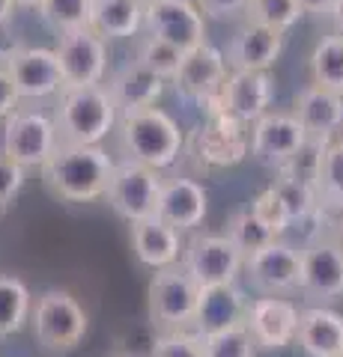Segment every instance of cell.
<instances>
[{
  "label": "cell",
  "mask_w": 343,
  "mask_h": 357,
  "mask_svg": "<svg viewBox=\"0 0 343 357\" xmlns=\"http://www.w3.org/2000/svg\"><path fill=\"white\" fill-rule=\"evenodd\" d=\"M311 81L343 96V36L331 33L316 42L311 54Z\"/></svg>",
  "instance_id": "28"
},
{
  "label": "cell",
  "mask_w": 343,
  "mask_h": 357,
  "mask_svg": "<svg viewBox=\"0 0 343 357\" xmlns=\"http://www.w3.org/2000/svg\"><path fill=\"white\" fill-rule=\"evenodd\" d=\"M57 60L66 86H93L105 81L108 72V42L90 30L63 33L57 42Z\"/></svg>",
  "instance_id": "14"
},
{
  "label": "cell",
  "mask_w": 343,
  "mask_h": 357,
  "mask_svg": "<svg viewBox=\"0 0 343 357\" xmlns=\"http://www.w3.org/2000/svg\"><path fill=\"white\" fill-rule=\"evenodd\" d=\"M108 89L119 107V116H123V114H135V110H143V107H156L159 98L164 96V77L143 69L135 60L110 77Z\"/></svg>",
  "instance_id": "25"
},
{
  "label": "cell",
  "mask_w": 343,
  "mask_h": 357,
  "mask_svg": "<svg viewBox=\"0 0 343 357\" xmlns=\"http://www.w3.org/2000/svg\"><path fill=\"white\" fill-rule=\"evenodd\" d=\"M191 149L197 167H206V170L233 167L251 155V126L227 114L206 116L203 126L194 131Z\"/></svg>",
  "instance_id": "9"
},
{
  "label": "cell",
  "mask_w": 343,
  "mask_h": 357,
  "mask_svg": "<svg viewBox=\"0 0 343 357\" xmlns=\"http://www.w3.org/2000/svg\"><path fill=\"white\" fill-rule=\"evenodd\" d=\"M331 24H335V30L340 33V36H343V0H337V3H335V9H331Z\"/></svg>",
  "instance_id": "43"
},
{
  "label": "cell",
  "mask_w": 343,
  "mask_h": 357,
  "mask_svg": "<svg viewBox=\"0 0 343 357\" xmlns=\"http://www.w3.org/2000/svg\"><path fill=\"white\" fill-rule=\"evenodd\" d=\"M93 3L96 0H45L39 6L42 21L63 33H75V30H90L93 24Z\"/></svg>",
  "instance_id": "29"
},
{
  "label": "cell",
  "mask_w": 343,
  "mask_h": 357,
  "mask_svg": "<svg viewBox=\"0 0 343 357\" xmlns=\"http://www.w3.org/2000/svg\"><path fill=\"white\" fill-rule=\"evenodd\" d=\"M275 77L269 72H230L221 86V114L254 126L272 110Z\"/></svg>",
  "instance_id": "17"
},
{
  "label": "cell",
  "mask_w": 343,
  "mask_h": 357,
  "mask_svg": "<svg viewBox=\"0 0 343 357\" xmlns=\"http://www.w3.org/2000/svg\"><path fill=\"white\" fill-rule=\"evenodd\" d=\"M272 185L278 188V194H281L284 206H286V211H290L293 220L307 215V211H314L316 206H323L316 185H311V182H302V178H290V176H281L278 173V178H275Z\"/></svg>",
  "instance_id": "36"
},
{
  "label": "cell",
  "mask_w": 343,
  "mask_h": 357,
  "mask_svg": "<svg viewBox=\"0 0 343 357\" xmlns=\"http://www.w3.org/2000/svg\"><path fill=\"white\" fill-rule=\"evenodd\" d=\"M182 268L200 289L224 286L236 283L239 274L245 271V253L227 238V232H197L182 250Z\"/></svg>",
  "instance_id": "7"
},
{
  "label": "cell",
  "mask_w": 343,
  "mask_h": 357,
  "mask_svg": "<svg viewBox=\"0 0 343 357\" xmlns=\"http://www.w3.org/2000/svg\"><path fill=\"white\" fill-rule=\"evenodd\" d=\"M298 316H302V310L286 295H260V298H251L245 312V328L251 331L257 349L284 351L295 342Z\"/></svg>",
  "instance_id": "12"
},
{
  "label": "cell",
  "mask_w": 343,
  "mask_h": 357,
  "mask_svg": "<svg viewBox=\"0 0 343 357\" xmlns=\"http://www.w3.org/2000/svg\"><path fill=\"white\" fill-rule=\"evenodd\" d=\"M206 18H233L248 9V0H194Z\"/></svg>",
  "instance_id": "40"
},
{
  "label": "cell",
  "mask_w": 343,
  "mask_h": 357,
  "mask_svg": "<svg viewBox=\"0 0 343 357\" xmlns=\"http://www.w3.org/2000/svg\"><path fill=\"white\" fill-rule=\"evenodd\" d=\"M293 114L311 137L335 140L343 131V96L335 93V89L307 84L302 93L295 96Z\"/></svg>",
  "instance_id": "23"
},
{
  "label": "cell",
  "mask_w": 343,
  "mask_h": 357,
  "mask_svg": "<svg viewBox=\"0 0 343 357\" xmlns=\"http://www.w3.org/2000/svg\"><path fill=\"white\" fill-rule=\"evenodd\" d=\"M298 292L316 304L343 298V244L319 238L302 248V283Z\"/></svg>",
  "instance_id": "16"
},
{
  "label": "cell",
  "mask_w": 343,
  "mask_h": 357,
  "mask_svg": "<svg viewBox=\"0 0 343 357\" xmlns=\"http://www.w3.org/2000/svg\"><path fill=\"white\" fill-rule=\"evenodd\" d=\"M18 107H21V96L13 84V75L6 72V66H0V119L13 116Z\"/></svg>",
  "instance_id": "41"
},
{
  "label": "cell",
  "mask_w": 343,
  "mask_h": 357,
  "mask_svg": "<svg viewBox=\"0 0 343 357\" xmlns=\"http://www.w3.org/2000/svg\"><path fill=\"white\" fill-rule=\"evenodd\" d=\"M197 298H200V286L182 268V262L161 268V271L152 274L147 289L149 321L159 331H180L194 325Z\"/></svg>",
  "instance_id": "6"
},
{
  "label": "cell",
  "mask_w": 343,
  "mask_h": 357,
  "mask_svg": "<svg viewBox=\"0 0 343 357\" xmlns=\"http://www.w3.org/2000/svg\"><path fill=\"white\" fill-rule=\"evenodd\" d=\"M245 277L260 295H290L302 283V248L286 238L245 256Z\"/></svg>",
  "instance_id": "11"
},
{
  "label": "cell",
  "mask_w": 343,
  "mask_h": 357,
  "mask_svg": "<svg viewBox=\"0 0 343 357\" xmlns=\"http://www.w3.org/2000/svg\"><path fill=\"white\" fill-rule=\"evenodd\" d=\"M206 357H257V342L245 325H233L203 337Z\"/></svg>",
  "instance_id": "34"
},
{
  "label": "cell",
  "mask_w": 343,
  "mask_h": 357,
  "mask_svg": "<svg viewBox=\"0 0 343 357\" xmlns=\"http://www.w3.org/2000/svg\"><path fill=\"white\" fill-rule=\"evenodd\" d=\"M245 15H248V21H257V24L286 33L302 21L305 9L298 0H248Z\"/></svg>",
  "instance_id": "31"
},
{
  "label": "cell",
  "mask_w": 343,
  "mask_h": 357,
  "mask_svg": "<svg viewBox=\"0 0 343 357\" xmlns=\"http://www.w3.org/2000/svg\"><path fill=\"white\" fill-rule=\"evenodd\" d=\"M13 3H15V9H36L39 13V6L45 3V0H13Z\"/></svg>",
  "instance_id": "45"
},
{
  "label": "cell",
  "mask_w": 343,
  "mask_h": 357,
  "mask_svg": "<svg viewBox=\"0 0 343 357\" xmlns=\"http://www.w3.org/2000/svg\"><path fill=\"white\" fill-rule=\"evenodd\" d=\"M54 119L60 128V143L102 146V140L119 126V107L105 84L63 86Z\"/></svg>",
  "instance_id": "2"
},
{
  "label": "cell",
  "mask_w": 343,
  "mask_h": 357,
  "mask_svg": "<svg viewBox=\"0 0 343 357\" xmlns=\"http://www.w3.org/2000/svg\"><path fill=\"white\" fill-rule=\"evenodd\" d=\"M227 238L233 241L245 256L269 248L272 241H278V236H275V232L265 227L257 215H254L251 206L236 211V215H230V220H227Z\"/></svg>",
  "instance_id": "30"
},
{
  "label": "cell",
  "mask_w": 343,
  "mask_h": 357,
  "mask_svg": "<svg viewBox=\"0 0 343 357\" xmlns=\"http://www.w3.org/2000/svg\"><path fill=\"white\" fill-rule=\"evenodd\" d=\"M311 134L295 119V114H281V110H269L251 126V155L269 170H284L286 161L305 146Z\"/></svg>",
  "instance_id": "13"
},
{
  "label": "cell",
  "mask_w": 343,
  "mask_h": 357,
  "mask_svg": "<svg viewBox=\"0 0 343 357\" xmlns=\"http://www.w3.org/2000/svg\"><path fill=\"white\" fill-rule=\"evenodd\" d=\"M143 30L188 54L206 42V15L194 0H156L143 9Z\"/></svg>",
  "instance_id": "10"
},
{
  "label": "cell",
  "mask_w": 343,
  "mask_h": 357,
  "mask_svg": "<svg viewBox=\"0 0 343 357\" xmlns=\"http://www.w3.org/2000/svg\"><path fill=\"white\" fill-rule=\"evenodd\" d=\"M182 57L185 54L180 48H173V45L161 42V39H152V36L143 39L138 48V63L143 69L164 77V81H173L176 77V72H180V66H182Z\"/></svg>",
  "instance_id": "33"
},
{
  "label": "cell",
  "mask_w": 343,
  "mask_h": 357,
  "mask_svg": "<svg viewBox=\"0 0 343 357\" xmlns=\"http://www.w3.org/2000/svg\"><path fill=\"white\" fill-rule=\"evenodd\" d=\"M305 9V15H331L337 0H298Z\"/></svg>",
  "instance_id": "42"
},
{
  "label": "cell",
  "mask_w": 343,
  "mask_h": 357,
  "mask_svg": "<svg viewBox=\"0 0 343 357\" xmlns=\"http://www.w3.org/2000/svg\"><path fill=\"white\" fill-rule=\"evenodd\" d=\"M251 211H254V215H257L278 238L286 236V229H290V223H293L290 211H286L284 199H281V194H278V188H275V185L263 188V191L251 199Z\"/></svg>",
  "instance_id": "38"
},
{
  "label": "cell",
  "mask_w": 343,
  "mask_h": 357,
  "mask_svg": "<svg viewBox=\"0 0 343 357\" xmlns=\"http://www.w3.org/2000/svg\"><path fill=\"white\" fill-rule=\"evenodd\" d=\"M30 325H33V337L48 354H69L81 345L90 319H87L81 301L72 292L48 289L33 304Z\"/></svg>",
  "instance_id": "4"
},
{
  "label": "cell",
  "mask_w": 343,
  "mask_h": 357,
  "mask_svg": "<svg viewBox=\"0 0 343 357\" xmlns=\"http://www.w3.org/2000/svg\"><path fill=\"white\" fill-rule=\"evenodd\" d=\"M138 3H140L143 9H147V6H152V3H156V0H138Z\"/></svg>",
  "instance_id": "46"
},
{
  "label": "cell",
  "mask_w": 343,
  "mask_h": 357,
  "mask_svg": "<svg viewBox=\"0 0 343 357\" xmlns=\"http://www.w3.org/2000/svg\"><path fill=\"white\" fill-rule=\"evenodd\" d=\"M206 211H209V194L197 178L176 176V178H168V182H164L156 218L170 223V227L180 229V232H191L203 223Z\"/></svg>",
  "instance_id": "20"
},
{
  "label": "cell",
  "mask_w": 343,
  "mask_h": 357,
  "mask_svg": "<svg viewBox=\"0 0 343 357\" xmlns=\"http://www.w3.org/2000/svg\"><path fill=\"white\" fill-rule=\"evenodd\" d=\"M60 146L57 119L45 110H24L18 107L13 116L3 119V137H0V152L13 158L24 170L30 167H45L51 155Z\"/></svg>",
  "instance_id": "5"
},
{
  "label": "cell",
  "mask_w": 343,
  "mask_h": 357,
  "mask_svg": "<svg viewBox=\"0 0 343 357\" xmlns=\"http://www.w3.org/2000/svg\"><path fill=\"white\" fill-rule=\"evenodd\" d=\"M251 298L239 289V283H224V286H203L200 298H197V312H194V331L197 333H218L233 325H245Z\"/></svg>",
  "instance_id": "22"
},
{
  "label": "cell",
  "mask_w": 343,
  "mask_h": 357,
  "mask_svg": "<svg viewBox=\"0 0 343 357\" xmlns=\"http://www.w3.org/2000/svg\"><path fill=\"white\" fill-rule=\"evenodd\" d=\"M149 357H206L203 333L197 331H159L156 342H152Z\"/></svg>",
  "instance_id": "35"
},
{
  "label": "cell",
  "mask_w": 343,
  "mask_h": 357,
  "mask_svg": "<svg viewBox=\"0 0 343 357\" xmlns=\"http://www.w3.org/2000/svg\"><path fill=\"white\" fill-rule=\"evenodd\" d=\"M316 191L326 206H343V137H335L326 146Z\"/></svg>",
  "instance_id": "32"
},
{
  "label": "cell",
  "mask_w": 343,
  "mask_h": 357,
  "mask_svg": "<svg viewBox=\"0 0 343 357\" xmlns=\"http://www.w3.org/2000/svg\"><path fill=\"white\" fill-rule=\"evenodd\" d=\"M119 137L129 161H138L152 170H168L180 161L185 149V134L168 110L143 107L119 116Z\"/></svg>",
  "instance_id": "3"
},
{
  "label": "cell",
  "mask_w": 343,
  "mask_h": 357,
  "mask_svg": "<svg viewBox=\"0 0 343 357\" xmlns=\"http://www.w3.org/2000/svg\"><path fill=\"white\" fill-rule=\"evenodd\" d=\"M227 69L230 66H227L224 51L203 42L200 48L188 51L182 57L180 72H176V77H173V86L182 98H191V102L203 105L206 98H212L218 89L224 86L227 75H230Z\"/></svg>",
  "instance_id": "18"
},
{
  "label": "cell",
  "mask_w": 343,
  "mask_h": 357,
  "mask_svg": "<svg viewBox=\"0 0 343 357\" xmlns=\"http://www.w3.org/2000/svg\"><path fill=\"white\" fill-rule=\"evenodd\" d=\"M33 312V295L15 274H0V340L13 337L27 325Z\"/></svg>",
  "instance_id": "27"
},
{
  "label": "cell",
  "mask_w": 343,
  "mask_h": 357,
  "mask_svg": "<svg viewBox=\"0 0 343 357\" xmlns=\"http://www.w3.org/2000/svg\"><path fill=\"white\" fill-rule=\"evenodd\" d=\"M117 161L105 146H84V143H60L51 161L42 167V178L54 194L66 203H93L102 199Z\"/></svg>",
  "instance_id": "1"
},
{
  "label": "cell",
  "mask_w": 343,
  "mask_h": 357,
  "mask_svg": "<svg viewBox=\"0 0 343 357\" xmlns=\"http://www.w3.org/2000/svg\"><path fill=\"white\" fill-rule=\"evenodd\" d=\"M24 178H27L24 167L0 152V208H6L18 197V191L24 188Z\"/></svg>",
  "instance_id": "39"
},
{
  "label": "cell",
  "mask_w": 343,
  "mask_h": 357,
  "mask_svg": "<svg viewBox=\"0 0 343 357\" xmlns=\"http://www.w3.org/2000/svg\"><path fill=\"white\" fill-rule=\"evenodd\" d=\"M284 51V33L248 21L227 45V66L233 72H269Z\"/></svg>",
  "instance_id": "19"
},
{
  "label": "cell",
  "mask_w": 343,
  "mask_h": 357,
  "mask_svg": "<svg viewBox=\"0 0 343 357\" xmlns=\"http://www.w3.org/2000/svg\"><path fill=\"white\" fill-rule=\"evenodd\" d=\"M131 227V250H135L138 262L152 268V271H161V268L180 265L182 262V232L173 229L170 223H164L161 218H147L138 223H129Z\"/></svg>",
  "instance_id": "21"
},
{
  "label": "cell",
  "mask_w": 343,
  "mask_h": 357,
  "mask_svg": "<svg viewBox=\"0 0 343 357\" xmlns=\"http://www.w3.org/2000/svg\"><path fill=\"white\" fill-rule=\"evenodd\" d=\"M123 357H126V354H123Z\"/></svg>",
  "instance_id": "47"
},
{
  "label": "cell",
  "mask_w": 343,
  "mask_h": 357,
  "mask_svg": "<svg viewBox=\"0 0 343 357\" xmlns=\"http://www.w3.org/2000/svg\"><path fill=\"white\" fill-rule=\"evenodd\" d=\"M90 27L105 42L108 39H131L143 30V6L138 0H96Z\"/></svg>",
  "instance_id": "26"
},
{
  "label": "cell",
  "mask_w": 343,
  "mask_h": 357,
  "mask_svg": "<svg viewBox=\"0 0 343 357\" xmlns=\"http://www.w3.org/2000/svg\"><path fill=\"white\" fill-rule=\"evenodd\" d=\"M13 13H15V3H13V0H0V27L9 24Z\"/></svg>",
  "instance_id": "44"
},
{
  "label": "cell",
  "mask_w": 343,
  "mask_h": 357,
  "mask_svg": "<svg viewBox=\"0 0 343 357\" xmlns=\"http://www.w3.org/2000/svg\"><path fill=\"white\" fill-rule=\"evenodd\" d=\"M6 72L13 75L21 102H39V98H57L63 93V72L54 48H21L6 60Z\"/></svg>",
  "instance_id": "15"
},
{
  "label": "cell",
  "mask_w": 343,
  "mask_h": 357,
  "mask_svg": "<svg viewBox=\"0 0 343 357\" xmlns=\"http://www.w3.org/2000/svg\"><path fill=\"white\" fill-rule=\"evenodd\" d=\"M161 188L164 178L159 176V170L126 158L123 164H117L114 176H110L105 199L114 208V215H119L126 223H138L156 215Z\"/></svg>",
  "instance_id": "8"
},
{
  "label": "cell",
  "mask_w": 343,
  "mask_h": 357,
  "mask_svg": "<svg viewBox=\"0 0 343 357\" xmlns=\"http://www.w3.org/2000/svg\"><path fill=\"white\" fill-rule=\"evenodd\" d=\"M295 342L307 357H343V316L323 304L305 307Z\"/></svg>",
  "instance_id": "24"
},
{
  "label": "cell",
  "mask_w": 343,
  "mask_h": 357,
  "mask_svg": "<svg viewBox=\"0 0 343 357\" xmlns=\"http://www.w3.org/2000/svg\"><path fill=\"white\" fill-rule=\"evenodd\" d=\"M331 140H323V137H307L305 146L298 149L290 161H286L284 170H278L281 176H290V178H302V182H311L316 185L319 178V170H323V155H326V146Z\"/></svg>",
  "instance_id": "37"
}]
</instances>
